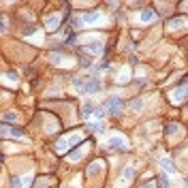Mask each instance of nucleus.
<instances>
[{"instance_id": "obj_8", "label": "nucleus", "mask_w": 188, "mask_h": 188, "mask_svg": "<svg viewBox=\"0 0 188 188\" xmlns=\"http://www.w3.org/2000/svg\"><path fill=\"white\" fill-rule=\"evenodd\" d=\"M162 167L167 169V171H175V167H173V164H171L169 160H162Z\"/></svg>"}, {"instance_id": "obj_5", "label": "nucleus", "mask_w": 188, "mask_h": 188, "mask_svg": "<svg viewBox=\"0 0 188 188\" xmlns=\"http://www.w3.org/2000/svg\"><path fill=\"white\" fill-rule=\"evenodd\" d=\"M81 19L83 21H94V19H99V13H83Z\"/></svg>"}, {"instance_id": "obj_9", "label": "nucleus", "mask_w": 188, "mask_h": 188, "mask_svg": "<svg viewBox=\"0 0 188 188\" xmlns=\"http://www.w3.org/2000/svg\"><path fill=\"white\" fill-rule=\"evenodd\" d=\"M90 64H92V62H90V58H88V56H81V66H86V68H88Z\"/></svg>"}, {"instance_id": "obj_4", "label": "nucleus", "mask_w": 188, "mask_h": 188, "mask_svg": "<svg viewBox=\"0 0 188 188\" xmlns=\"http://www.w3.org/2000/svg\"><path fill=\"white\" fill-rule=\"evenodd\" d=\"M88 128H90L92 133H101V130H103L105 126H103V122H94V124H90Z\"/></svg>"}, {"instance_id": "obj_1", "label": "nucleus", "mask_w": 188, "mask_h": 188, "mask_svg": "<svg viewBox=\"0 0 188 188\" xmlns=\"http://www.w3.org/2000/svg\"><path fill=\"white\" fill-rule=\"evenodd\" d=\"M122 107H124V101L122 99H118V96H109L107 99V111L111 115H118V113L122 111Z\"/></svg>"}, {"instance_id": "obj_3", "label": "nucleus", "mask_w": 188, "mask_h": 188, "mask_svg": "<svg viewBox=\"0 0 188 188\" xmlns=\"http://www.w3.org/2000/svg\"><path fill=\"white\" fill-rule=\"evenodd\" d=\"M154 17H156V11H154V9H146V11H143V15H141V19H143V21L154 19Z\"/></svg>"}, {"instance_id": "obj_10", "label": "nucleus", "mask_w": 188, "mask_h": 188, "mask_svg": "<svg viewBox=\"0 0 188 188\" xmlns=\"http://www.w3.org/2000/svg\"><path fill=\"white\" fill-rule=\"evenodd\" d=\"M143 188H152V184H150V182H148V184H143Z\"/></svg>"}, {"instance_id": "obj_6", "label": "nucleus", "mask_w": 188, "mask_h": 188, "mask_svg": "<svg viewBox=\"0 0 188 188\" xmlns=\"http://www.w3.org/2000/svg\"><path fill=\"white\" fill-rule=\"evenodd\" d=\"M158 186H160V188H169V180H167V175H160V177H158Z\"/></svg>"}, {"instance_id": "obj_7", "label": "nucleus", "mask_w": 188, "mask_h": 188, "mask_svg": "<svg viewBox=\"0 0 188 188\" xmlns=\"http://www.w3.org/2000/svg\"><path fill=\"white\" fill-rule=\"evenodd\" d=\"M143 107V103H141V99H137V101H130V109L135 111V109H141Z\"/></svg>"}, {"instance_id": "obj_11", "label": "nucleus", "mask_w": 188, "mask_h": 188, "mask_svg": "<svg viewBox=\"0 0 188 188\" xmlns=\"http://www.w3.org/2000/svg\"><path fill=\"white\" fill-rule=\"evenodd\" d=\"M186 186H188V180H186Z\"/></svg>"}, {"instance_id": "obj_2", "label": "nucleus", "mask_w": 188, "mask_h": 188, "mask_svg": "<svg viewBox=\"0 0 188 188\" xmlns=\"http://www.w3.org/2000/svg\"><path fill=\"white\" fill-rule=\"evenodd\" d=\"M101 90V81H96V79H92L90 83H86V94L88 92H99Z\"/></svg>"}]
</instances>
